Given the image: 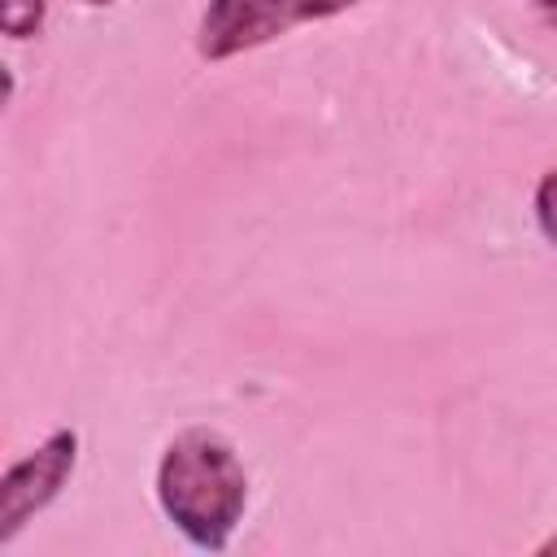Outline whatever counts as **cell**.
<instances>
[{"mask_svg":"<svg viewBox=\"0 0 557 557\" xmlns=\"http://www.w3.org/2000/svg\"><path fill=\"white\" fill-rule=\"evenodd\" d=\"M157 500L165 518L209 553H222L248 505V474L235 448L205 426L174 435L157 466Z\"/></svg>","mask_w":557,"mask_h":557,"instance_id":"6da1fadb","label":"cell"},{"mask_svg":"<svg viewBox=\"0 0 557 557\" xmlns=\"http://www.w3.org/2000/svg\"><path fill=\"white\" fill-rule=\"evenodd\" d=\"M48 0H0V30L9 39H26L44 26Z\"/></svg>","mask_w":557,"mask_h":557,"instance_id":"277c9868","label":"cell"},{"mask_svg":"<svg viewBox=\"0 0 557 557\" xmlns=\"http://www.w3.org/2000/svg\"><path fill=\"white\" fill-rule=\"evenodd\" d=\"M535 553H540V557H553V553H557V535H553V540H544Z\"/></svg>","mask_w":557,"mask_h":557,"instance_id":"52a82bcc","label":"cell"},{"mask_svg":"<svg viewBox=\"0 0 557 557\" xmlns=\"http://www.w3.org/2000/svg\"><path fill=\"white\" fill-rule=\"evenodd\" d=\"M531 9H535L548 26H557V0H531Z\"/></svg>","mask_w":557,"mask_h":557,"instance_id":"8992f818","label":"cell"},{"mask_svg":"<svg viewBox=\"0 0 557 557\" xmlns=\"http://www.w3.org/2000/svg\"><path fill=\"white\" fill-rule=\"evenodd\" d=\"M78 461V435L70 426L52 431L39 448H30L22 461H13L0 479V544H9L44 505L57 500L65 479Z\"/></svg>","mask_w":557,"mask_h":557,"instance_id":"3957f363","label":"cell"},{"mask_svg":"<svg viewBox=\"0 0 557 557\" xmlns=\"http://www.w3.org/2000/svg\"><path fill=\"white\" fill-rule=\"evenodd\" d=\"M361 0H209L196 26V52L205 61H226L287 35L300 22H322Z\"/></svg>","mask_w":557,"mask_h":557,"instance_id":"7a4b0ae2","label":"cell"},{"mask_svg":"<svg viewBox=\"0 0 557 557\" xmlns=\"http://www.w3.org/2000/svg\"><path fill=\"white\" fill-rule=\"evenodd\" d=\"M535 222H540L544 239L557 248V170H548L535 187Z\"/></svg>","mask_w":557,"mask_h":557,"instance_id":"5b68a950","label":"cell"},{"mask_svg":"<svg viewBox=\"0 0 557 557\" xmlns=\"http://www.w3.org/2000/svg\"><path fill=\"white\" fill-rule=\"evenodd\" d=\"M83 4H96L100 9V4H113V0H83Z\"/></svg>","mask_w":557,"mask_h":557,"instance_id":"ba28073f","label":"cell"}]
</instances>
